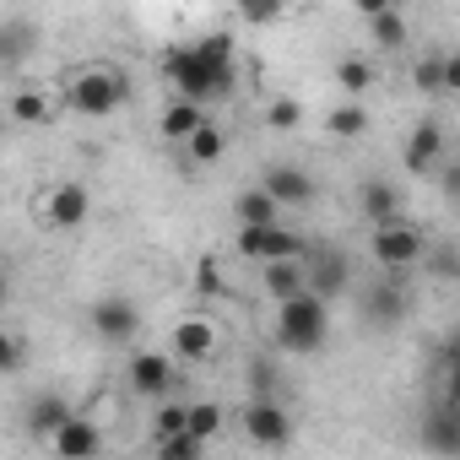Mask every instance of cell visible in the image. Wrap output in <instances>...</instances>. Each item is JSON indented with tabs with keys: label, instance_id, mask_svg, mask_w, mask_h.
<instances>
[{
	"label": "cell",
	"instance_id": "obj_29",
	"mask_svg": "<svg viewBox=\"0 0 460 460\" xmlns=\"http://www.w3.org/2000/svg\"><path fill=\"white\" fill-rule=\"evenodd\" d=\"M28 39H33V28L28 22H0V60H6V66H17L22 55H28Z\"/></svg>",
	"mask_w": 460,
	"mask_h": 460
},
{
	"label": "cell",
	"instance_id": "obj_2",
	"mask_svg": "<svg viewBox=\"0 0 460 460\" xmlns=\"http://www.w3.org/2000/svg\"><path fill=\"white\" fill-rule=\"evenodd\" d=\"M331 336V304L314 293H298L288 304H277V341L288 352H320Z\"/></svg>",
	"mask_w": 460,
	"mask_h": 460
},
{
	"label": "cell",
	"instance_id": "obj_25",
	"mask_svg": "<svg viewBox=\"0 0 460 460\" xmlns=\"http://www.w3.org/2000/svg\"><path fill=\"white\" fill-rule=\"evenodd\" d=\"M325 130H331L336 141H352V136L368 130V109H363V103H336V109L325 114Z\"/></svg>",
	"mask_w": 460,
	"mask_h": 460
},
{
	"label": "cell",
	"instance_id": "obj_22",
	"mask_svg": "<svg viewBox=\"0 0 460 460\" xmlns=\"http://www.w3.org/2000/svg\"><path fill=\"white\" fill-rule=\"evenodd\" d=\"M6 114H12V125H49V98H44V87H17L12 93V103H6Z\"/></svg>",
	"mask_w": 460,
	"mask_h": 460
},
{
	"label": "cell",
	"instance_id": "obj_13",
	"mask_svg": "<svg viewBox=\"0 0 460 460\" xmlns=\"http://www.w3.org/2000/svg\"><path fill=\"white\" fill-rule=\"evenodd\" d=\"M347 288H352L347 255H341V250H314V255H309V293L331 304V298H341Z\"/></svg>",
	"mask_w": 460,
	"mask_h": 460
},
{
	"label": "cell",
	"instance_id": "obj_40",
	"mask_svg": "<svg viewBox=\"0 0 460 460\" xmlns=\"http://www.w3.org/2000/svg\"><path fill=\"white\" fill-rule=\"evenodd\" d=\"M444 358H449V368H455V363H460V331H455V336H449V341H444Z\"/></svg>",
	"mask_w": 460,
	"mask_h": 460
},
{
	"label": "cell",
	"instance_id": "obj_35",
	"mask_svg": "<svg viewBox=\"0 0 460 460\" xmlns=\"http://www.w3.org/2000/svg\"><path fill=\"white\" fill-rule=\"evenodd\" d=\"M157 460H206V444L200 438H173V444H157Z\"/></svg>",
	"mask_w": 460,
	"mask_h": 460
},
{
	"label": "cell",
	"instance_id": "obj_33",
	"mask_svg": "<svg viewBox=\"0 0 460 460\" xmlns=\"http://www.w3.org/2000/svg\"><path fill=\"white\" fill-rule=\"evenodd\" d=\"M195 49L217 66V71H227V66H234V39H227V33H206V39H195Z\"/></svg>",
	"mask_w": 460,
	"mask_h": 460
},
{
	"label": "cell",
	"instance_id": "obj_24",
	"mask_svg": "<svg viewBox=\"0 0 460 460\" xmlns=\"http://www.w3.org/2000/svg\"><path fill=\"white\" fill-rule=\"evenodd\" d=\"M152 433H157V444H173V438H184V433H190V406L168 395V401L152 411Z\"/></svg>",
	"mask_w": 460,
	"mask_h": 460
},
{
	"label": "cell",
	"instance_id": "obj_34",
	"mask_svg": "<svg viewBox=\"0 0 460 460\" xmlns=\"http://www.w3.org/2000/svg\"><path fill=\"white\" fill-rule=\"evenodd\" d=\"M298 119H304V109H298L293 98H271V103H266V130H293Z\"/></svg>",
	"mask_w": 460,
	"mask_h": 460
},
{
	"label": "cell",
	"instance_id": "obj_19",
	"mask_svg": "<svg viewBox=\"0 0 460 460\" xmlns=\"http://www.w3.org/2000/svg\"><path fill=\"white\" fill-rule=\"evenodd\" d=\"M363 320H368V325H379V331L401 325V320H406V293H401V288H390V282L368 288V293H363Z\"/></svg>",
	"mask_w": 460,
	"mask_h": 460
},
{
	"label": "cell",
	"instance_id": "obj_32",
	"mask_svg": "<svg viewBox=\"0 0 460 460\" xmlns=\"http://www.w3.org/2000/svg\"><path fill=\"white\" fill-rule=\"evenodd\" d=\"M368 28H374V44H390V49H395V44H406V17H401L395 6H390V12H379Z\"/></svg>",
	"mask_w": 460,
	"mask_h": 460
},
{
	"label": "cell",
	"instance_id": "obj_10",
	"mask_svg": "<svg viewBox=\"0 0 460 460\" xmlns=\"http://www.w3.org/2000/svg\"><path fill=\"white\" fill-rule=\"evenodd\" d=\"M168 347H173V363H206L217 352V325L206 314H184V320H173Z\"/></svg>",
	"mask_w": 460,
	"mask_h": 460
},
{
	"label": "cell",
	"instance_id": "obj_7",
	"mask_svg": "<svg viewBox=\"0 0 460 460\" xmlns=\"http://www.w3.org/2000/svg\"><path fill=\"white\" fill-rule=\"evenodd\" d=\"M244 433H250V444H261V449H282V444L293 438V417H288L282 401H250V406H244Z\"/></svg>",
	"mask_w": 460,
	"mask_h": 460
},
{
	"label": "cell",
	"instance_id": "obj_9",
	"mask_svg": "<svg viewBox=\"0 0 460 460\" xmlns=\"http://www.w3.org/2000/svg\"><path fill=\"white\" fill-rule=\"evenodd\" d=\"M93 331L109 341V347H125L141 336V309L130 298H98L93 304Z\"/></svg>",
	"mask_w": 460,
	"mask_h": 460
},
{
	"label": "cell",
	"instance_id": "obj_12",
	"mask_svg": "<svg viewBox=\"0 0 460 460\" xmlns=\"http://www.w3.org/2000/svg\"><path fill=\"white\" fill-rule=\"evenodd\" d=\"M422 449L433 460H460V406L444 401L438 411L422 417Z\"/></svg>",
	"mask_w": 460,
	"mask_h": 460
},
{
	"label": "cell",
	"instance_id": "obj_28",
	"mask_svg": "<svg viewBox=\"0 0 460 460\" xmlns=\"http://www.w3.org/2000/svg\"><path fill=\"white\" fill-rule=\"evenodd\" d=\"M217 433H222V406H217V401H195V406H190V438L211 444Z\"/></svg>",
	"mask_w": 460,
	"mask_h": 460
},
{
	"label": "cell",
	"instance_id": "obj_4",
	"mask_svg": "<svg viewBox=\"0 0 460 460\" xmlns=\"http://www.w3.org/2000/svg\"><path fill=\"white\" fill-rule=\"evenodd\" d=\"M239 255L255 266H271V261H309L314 244L277 222V227H239Z\"/></svg>",
	"mask_w": 460,
	"mask_h": 460
},
{
	"label": "cell",
	"instance_id": "obj_27",
	"mask_svg": "<svg viewBox=\"0 0 460 460\" xmlns=\"http://www.w3.org/2000/svg\"><path fill=\"white\" fill-rule=\"evenodd\" d=\"M277 385H282L277 363L255 352V358H250V401H277Z\"/></svg>",
	"mask_w": 460,
	"mask_h": 460
},
{
	"label": "cell",
	"instance_id": "obj_38",
	"mask_svg": "<svg viewBox=\"0 0 460 460\" xmlns=\"http://www.w3.org/2000/svg\"><path fill=\"white\" fill-rule=\"evenodd\" d=\"M433 271H438V277H460V255H455L449 244H444V250H433Z\"/></svg>",
	"mask_w": 460,
	"mask_h": 460
},
{
	"label": "cell",
	"instance_id": "obj_11",
	"mask_svg": "<svg viewBox=\"0 0 460 460\" xmlns=\"http://www.w3.org/2000/svg\"><path fill=\"white\" fill-rule=\"evenodd\" d=\"M261 190L277 200V206H314V179L304 173V168H293V163H271L266 173H261Z\"/></svg>",
	"mask_w": 460,
	"mask_h": 460
},
{
	"label": "cell",
	"instance_id": "obj_41",
	"mask_svg": "<svg viewBox=\"0 0 460 460\" xmlns=\"http://www.w3.org/2000/svg\"><path fill=\"white\" fill-rule=\"evenodd\" d=\"M449 406H460V363L449 368Z\"/></svg>",
	"mask_w": 460,
	"mask_h": 460
},
{
	"label": "cell",
	"instance_id": "obj_37",
	"mask_svg": "<svg viewBox=\"0 0 460 460\" xmlns=\"http://www.w3.org/2000/svg\"><path fill=\"white\" fill-rule=\"evenodd\" d=\"M239 17H244V22H255V28H266V22H277V17H282V6H277V0H266V6H244Z\"/></svg>",
	"mask_w": 460,
	"mask_h": 460
},
{
	"label": "cell",
	"instance_id": "obj_8",
	"mask_svg": "<svg viewBox=\"0 0 460 460\" xmlns=\"http://www.w3.org/2000/svg\"><path fill=\"white\" fill-rule=\"evenodd\" d=\"M87 217H93V195H87V184L66 179V184L49 190V200H44V222L55 227V234H71V227H82Z\"/></svg>",
	"mask_w": 460,
	"mask_h": 460
},
{
	"label": "cell",
	"instance_id": "obj_14",
	"mask_svg": "<svg viewBox=\"0 0 460 460\" xmlns=\"http://www.w3.org/2000/svg\"><path fill=\"white\" fill-rule=\"evenodd\" d=\"M358 206H363V217L374 222V227H395L401 222V190L390 184V179H363V190H358Z\"/></svg>",
	"mask_w": 460,
	"mask_h": 460
},
{
	"label": "cell",
	"instance_id": "obj_6",
	"mask_svg": "<svg viewBox=\"0 0 460 460\" xmlns=\"http://www.w3.org/2000/svg\"><path fill=\"white\" fill-rule=\"evenodd\" d=\"M125 385H130L136 395H157V401H168V395L179 390V368H173L168 352H136L130 368H125Z\"/></svg>",
	"mask_w": 460,
	"mask_h": 460
},
{
	"label": "cell",
	"instance_id": "obj_42",
	"mask_svg": "<svg viewBox=\"0 0 460 460\" xmlns=\"http://www.w3.org/2000/svg\"><path fill=\"white\" fill-rule=\"evenodd\" d=\"M444 190H449V195H460V168H449V173H444Z\"/></svg>",
	"mask_w": 460,
	"mask_h": 460
},
{
	"label": "cell",
	"instance_id": "obj_16",
	"mask_svg": "<svg viewBox=\"0 0 460 460\" xmlns=\"http://www.w3.org/2000/svg\"><path fill=\"white\" fill-rule=\"evenodd\" d=\"M438 157H444V130H438V119H417L411 136H406V168H411V173H433Z\"/></svg>",
	"mask_w": 460,
	"mask_h": 460
},
{
	"label": "cell",
	"instance_id": "obj_30",
	"mask_svg": "<svg viewBox=\"0 0 460 460\" xmlns=\"http://www.w3.org/2000/svg\"><path fill=\"white\" fill-rule=\"evenodd\" d=\"M444 66H449V55H422L411 66V87L417 93H444Z\"/></svg>",
	"mask_w": 460,
	"mask_h": 460
},
{
	"label": "cell",
	"instance_id": "obj_3",
	"mask_svg": "<svg viewBox=\"0 0 460 460\" xmlns=\"http://www.w3.org/2000/svg\"><path fill=\"white\" fill-rule=\"evenodd\" d=\"M66 103L76 114H87V119H109L125 103V76L109 71V66H87V71H76L66 82Z\"/></svg>",
	"mask_w": 460,
	"mask_h": 460
},
{
	"label": "cell",
	"instance_id": "obj_39",
	"mask_svg": "<svg viewBox=\"0 0 460 460\" xmlns=\"http://www.w3.org/2000/svg\"><path fill=\"white\" fill-rule=\"evenodd\" d=\"M444 93H460V55H449L444 66Z\"/></svg>",
	"mask_w": 460,
	"mask_h": 460
},
{
	"label": "cell",
	"instance_id": "obj_15",
	"mask_svg": "<svg viewBox=\"0 0 460 460\" xmlns=\"http://www.w3.org/2000/svg\"><path fill=\"white\" fill-rule=\"evenodd\" d=\"M261 288H266V298H277V304L309 293V261H271V266H261Z\"/></svg>",
	"mask_w": 460,
	"mask_h": 460
},
{
	"label": "cell",
	"instance_id": "obj_31",
	"mask_svg": "<svg viewBox=\"0 0 460 460\" xmlns=\"http://www.w3.org/2000/svg\"><path fill=\"white\" fill-rule=\"evenodd\" d=\"M195 293H200V298H222V293H227L217 255H200V261H195Z\"/></svg>",
	"mask_w": 460,
	"mask_h": 460
},
{
	"label": "cell",
	"instance_id": "obj_1",
	"mask_svg": "<svg viewBox=\"0 0 460 460\" xmlns=\"http://www.w3.org/2000/svg\"><path fill=\"white\" fill-rule=\"evenodd\" d=\"M163 71L173 82V98H190V103H211V98H227V93H239V71L227 66L217 71L195 44H173L163 55Z\"/></svg>",
	"mask_w": 460,
	"mask_h": 460
},
{
	"label": "cell",
	"instance_id": "obj_21",
	"mask_svg": "<svg viewBox=\"0 0 460 460\" xmlns=\"http://www.w3.org/2000/svg\"><path fill=\"white\" fill-rule=\"evenodd\" d=\"M234 217H239V227H277V222H282V206L255 184V190H244V195L234 200Z\"/></svg>",
	"mask_w": 460,
	"mask_h": 460
},
{
	"label": "cell",
	"instance_id": "obj_17",
	"mask_svg": "<svg viewBox=\"0 0 460 460\" xmlns=\"http://www.w3.org/2000/svg\"><path fill=\"white\" fill-rule=\"evenodd\" d=\"M71 417H76V411H71V401H66V395H55V390H44V395L28 406V433L55 444V438H60V428H66Z\"/></svg>",
	"mask_w": 460,
	"mask_h": 460
},
{
	"label": "cell",
	"instance_id": "obj_36",
	"mask_svg": "<svg viewBox=\"0 0 460 460\" xmlns=\"http://www.w3.org/2000/svg\"><path fill=\"white\" fill-rule=\"evenodd\" d=\"M22 358H28V341L12 331V336H0V368L6 374H22Z\"/></svg>",
	"mask_w": 460,
	"mask_h": 460
},
{
	"label": "cell",
	"instance_id": "obj_23",
	"mask_svg": "<svg viewBox=\"0 0 460 460\" xmlns=\"http://www.w3.org/2000/svg\"><path fill=\"white\" fill-rule=\"evenodd\" d=\"M184 152H190V163H195V168H211V163H222V152H227V130H222L217 119H206V125L190 136V146H184Z\"/></svg>",
	"mask_w": 460,
	"mask_h": 460
},
{
	"label": "cell",
	"instance_id": "obj_5",
	"mask_svg": "<svg viewBox=\"0 0 460 460\" xmlns=\"http://www.w3.org/2000/svg\"><path fill=\"white\" fill-rule=\"evenodd\" d=\"M368 255L385 266V271H406L428 255V239L417 234L411 222H395V227H374V239H368Z\"/></svg>",
	"mask_w": 460,
	"mask_h": 460
},
{
	"label": "cell",
	"instance_id": "obj_26",
	"mask_svg": "<svg viewBox=\"0 0 460 460\" xmlns=\"http://www.w3.org/2000/svg\"><path fill=\"white\" fill-rule=\"evenodd\" d=\"M336 82H341V93H347V98H358L363 87H374V66H368V60H358V55H341V60H336Z\"/></svg>",
	"mask_w": 460,
	"mask_h": 460
},
{
	"label": "cell",
	"instance_id": "obj_20",
	"mask_svg": "<svg viewBox=\"0 0 460 460\" xmlns=\"http://www.w3.org/2000/svg\"><path fill=\"white\" fill-rule=\"evenodd\" d=\"M206 125V103H190V98H173L168 109H163V119H157V130H163V141H184L190 146V136Z\"/></svg>",
	"mask_w": 460,
	"mask_h": 460
},
{
	"label": "cell",
	"instance_id": "obj_18",
	"mask_svg": "<svg viewBox=\"0 0 460 460\" xmlns=\"http://www.w3.org/2000/svg\"><path fill=\"white\" fill-rule=\"evenodd\" d=\"M98 449H103V433H98L93 417H71L60 428V438H55V455L60 460H98Z\"/></svg>",
	"mask_w": 460,
	"mask_h": 460
}]
</instances>
